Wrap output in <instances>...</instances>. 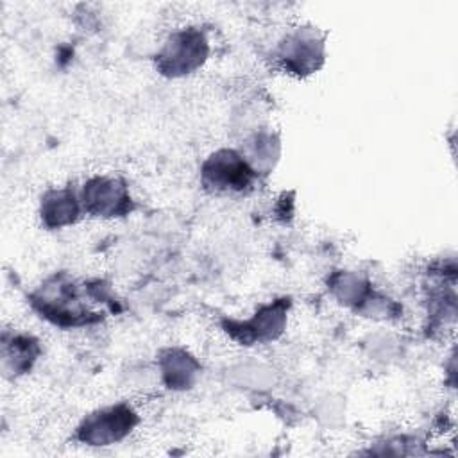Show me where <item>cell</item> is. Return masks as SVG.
<instances>
[{
	"instance_id": "cell-8",
	"label": "cell",
	"mask_w": 458,
	"mask_h": 458,
	"mask_svg": "<svg viewBox=\"0 0 458 458\" xmlns=\"http://www.w3.org/2000/svg\"><path fill=\"white\" fill-rule=\"evenodd\" d=\"M41 220L50 229H59L70 225L77 220L81 213L79 200L70 188L64 190H50L41 199Z\"/></svg>"
},
{
	"instance_id": "cell-1",
	"label": "cell",
	"mask_w": 458,
	"mask_h": 458,
	"mask_svg": "<svg viewBox=\"0 0 458 458\" xmlns=\"http://www.w3.org/2000/svg\"><path fill=\"white\" fill-rule=\"evenodd\" d=\"M32 306L55 326L77 327L97 322L102 313L86 306L77 284L64 276H55L32 295Z\"/></svg>"
},
{
	"instance_id": "cell-9",
	"label": "cell",
	"mask_w": 458,
	"mask_h": 458,
	"mask_svg": "<svg viewBox=\"0 0 458 458\" xmlns=\"http://www.w3.org/2000/svg\"><path fill=\"white\" fill-rule=\"evenodd\" d=\"M38 354H39V345L32 336L13 335L11 340L4 336L2 367L5 374L20 376L29 372Z\"/></svg>"
},
{
	"instance_id": "cell-3",
	"label": "cell",
	"mask_w": 458,
	"mask_h": 458,
	"mask_svg": "<svg viewBox=\"0 0 458 458\" xmlns=\"http://www.w3.org/2000/svg\"><path fill=\"white\" fill-rule=\"evenodd\" d=\"M138 424V415L127 404H116L89 413L77 429L81 442L89 445H109L125 438Z\"/></svg>"
},
{
	"instance_id": "cell-5",
	"label": "cell",
	"mask_w": 458,
	"mask_h": 458,
	"mask_svg": "<svg viewBox=\"0 0 458 458\" xmlns=\"http://www.w3.org/2000/svg\"><path fill=\"white\" fill-rule=\"evenodd\" d=\"M82 208L93 216H122L132 209V199L122 179L102 175L84 184Z\"/></svg>"
},
{
	"instance_id": "cell-6",
	"label": "cell",
	"mask_w": 458,
	"mask_h": 458,
	"mask_svg": "<svg viewBox=\"0 0 458 458\" xmlns=\"http://www.w3.org/2000/svg\"><path fill=\"white\" fill-rule=\"evenodd\" d=\"M286 311L288 302H284V299L276 301L272 304L263 306L259 311H256L250 318L243 322L231 320L227 324V333L243 345L274 340L277 335H281L286 324Z\"/></svg>"
},
{
	"instance_id": "cell-7",
	"label": "cell",
	"mask_w": 458,
	"mask_h": 458,
	"mask_svg": "<svg viewBox=\"0 0 458 458\" xmlns=\"http://www.w3.org/2000/svg\"><path fill=\"white\" fill-rule=\"evenodd\" d=\"M324 57L322 39L315 30H297L290 34L279 47V59L290 73L304 75L318 68Z\"/></svg>"
},
{
	"instance_id": "cell-10",
	"label": "cell",
	"mask_w": 458,
	"mask_h": 458,
	"mask_svg": "<svg viewBox=\"0 0 458 458\" xmlns=\"http://www.w3.org/2000/svg\"><path fill=\"white\" fill-rule=\"evenodd\" d=\"M161 370L170 388H188L195 379L199 365L184 351H170L161 361Z\"/></svg>"
},
{
	"instance_id": "cell-2",
	"label": "cell",
	"mask_w": 458,
	"mask_h": 458,
	"mask_svg": "<svg viewBox=\"0 0 458 458\" xmlns=\"http://www.w3.org/2000/svg\"><path fill=\"white\" fill-rule=\"evenodd\" d=\"M208 41L197 29H182L170 36L157 54V68L161 73L179 77L191 73L208 57Z\"/></svg>"
},
{
	"instance_id": "cell-4",
	"label": "cell",
	"mask_w": 458,
	"mask_h": 458,
	"mask_svg": "<svg viewBox=\"0 0 458 458\" xmlns=\"http://www.w3.org/2000/svg\"><path fill=\"white\" fill-rule=\"evenodd\" d=\"M254 166L234 150L215 152L202 166V182L213 191H243L252 184Z\"/></svg>"
}]
</instances>
